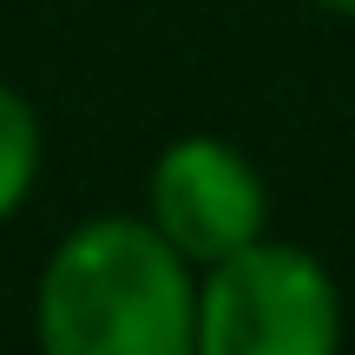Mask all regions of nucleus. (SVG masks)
<instances>
[{
    "mask_svg": "<svg viewBox=\"0 0 355 355\" xmlns=\"http://www.w3.org/2000/svg\"><path fill=\"white\" fill-rule=\"evenodd\" d=\"M145 224L191 270H204L270 230V184L230 139L184 132L145 171Z\"/></svg>",
    "mask_w": 355,
    "mask_h": 355,
    "instance_id": "nucleus-3",
    "label": "nucleus"
},
{
    "mask_svg": "<svg viewBox=\"0 0 355 355\" xmlns=\"http://www.w3.org/2000/svg\"><path fill=\"white\" fill-rule=\"evenodd\" d=\"M33 336L46 355H198V270L145 211L86 217L40 263Z\"/></svg>",
    "mask_w": 355,
    "mask_h": 355,
    "instance_id": "nucleus-1",
    "label": "nucleus"
},
{
    "mask_svg": "<svg viewBox=\"0 0 355 355\" xmlns=\"http://www.w3.org/2000/svg\"><path fill=\"white\" fill-rule=\"evenodd\" d=\"M316 13H336V20H355V0H309Z\"/></svg>",
    "mask_w": 355,
    "mask_h": 355,
    "instance_id": "nucleus-5",
    "label": "nucleus"
},
{
    "mask_svg": "<svg viewBox=\"0 0 355 355\" xmlns=\"http://www.w3.org/2000/svg\"><path fill=\"white\" fill-rule=\"evenodd\" d=\"M40 165H46V125H40L33 99L13 79H0V224H13L26 211Z\"/></svg>",
    "mask_w": 355,
    "mask_h": 355,
    "instance_id": "nucleus-4",
    "label": "nucleus"
},
{
    "mask_svg": "<svg viewBox=\"0 0 355 355\" xmlns=\"http://www.w3.org/2000/svg\"><path fill=\"white\" fill-rule=\"evenodd\" d=\"M343 329V283L309 243L263 230L198 270V355H329Z\"/></svg>",
    "mask_w": 355,
    "mask_h": 355,
    "instance_id": "nucleus-2",
    "label": "nucleus"
}]
</instances>
